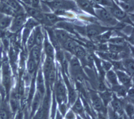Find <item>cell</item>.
Segmentation results:
<instances>
[{
	"instance_id": "e0dca14e",
	"label": "cell",
	"mask_w": 134,
	"mask_h": 119,
	"mask_svg": "<svg viewBox=\"0 0 134 119\" xmlns=\"http://www.w3.org/2000/svg\"><path fill=\"white\" fill-rule=\"evenodd\" d=\"M70 66H71V69L73 73H74L75 75L76 74V75H80L81 72V67L77 58H72L71 60V61H70Z\"/></svg>"
},
{
	"instance_id": "1f68e13d",
	"label": "cell",
	"mask_w": 134,
	"mask_h": 119,
	"mask_svg": "<svg viewBox=\"0 0 134 119\" xmlns=\"http://www.w3.org/2000/svg\"><path fill=\"white\" fill-rule=\"evenodd\" d=\"M37 65V64L36 61H35L32 58L30 57L27 63V69L29 73L33 74L35 70L36 69Z\"/></svg>"
},
{
	"instance_id": "8fae6325",
	"label": "cell",
	"mask_w": 134,
	"mask_h": 119,
	"mask_svg": "<svg viewBox=\"0 0 134 119\" xmlns=\"http://www.w3.org/2000/svg\"><path fill=\"white\" fill-rule=\"evenodd\" d=\"M77 4L79 6V7L84 11L88 13L91 14L96 15L94 8L92 7V6L89 0H78Z\"/></svg>"
},
{
	"instance_id": "f35d334b",
	"label": "cell",
	"mask_w": 134,
	"mask_h": 119,
	"mask_svg": "<svg viewBox=\"0 0 134 119\" xmlns=\"http://www.w3.org/2000/svg\"><path fill=\"white\" fill-rule=\"evenodd\" d=\"M92 2H94L95 4L98 5H101L103 6H108V8L112 6L113 5V1L111 0H90Z\"/></svg>"
},
{
	"instance_id": "60d3db41",
	"label": "cell",
	"mask_w": 134,
	"mask_h": 119,
	"mask_svg": "<svg viewBox=\"0 0 134 119\" xmlns=\"http://www.w3.org/2000/svg\"><path fill=\"white\" fill-rule=\"evenodd\" d=\"M57 26L60 28H63L64 29L68 30L70 32H73V27L71 24H70L68 22H58V24Z\"/></svg>"
},
{
	"instance_id": "4dcf8cb0",
	"label": "cell",
	"mask_w": 134,
	"mask_h": 119,
	"mask_svg": "<svg viewBox=\"0 0 134 119\" xmlns=\"http://www.w3.org/2000/svg\"><path fill=\"white\" fill-rule=\"evenodd\" d=\"M66 84H68L69 92V103L70 105H72L74 104V103L75 102L76 97H77V96H76V93L74 90L71 87V86L70 85L68 81L66 82Z\"/></svg>"
},
{
	"instance_id": "f907efd6",
	"label": "cell",
	"mask_w": 134,
	"mask_h": 119,
	"mask_svg": "<svg viewBox=\"0 0 134 119\" xmlns=\"http://www.w3.org/2000/svg\"><path fill=\"white\" fill-rule=\"evenodd\" d=\"M129 97H133V89H131L130 91L129 92Z\"/></svg>"
},
{
	"instance_id": "30bf717a",
	"label": "cell",
	"mask_w": 134,
	"mask_h": 119,
	"mask_svg": "<svg viewBox=\"0 0 134 119\" xmlns=\"http://www.w3.org/2000/svg\"><path fill=\"white\" fill-rule=\"evenodd\" d=\"M1 1L10 6L16 14L25 13L23 6L20 4L18 0H1Z\"/></svg>"
},
{
	"instance_id": "277c9868",
	"label": "cell",
	"mask_w": 134,
	"mask_h": 119,
	"mask_svg": "<svg viewBox=\"0 0 134 119\" xmlns=\"http://www.w3.org/2000/svg\"><path fill=\"white\" fill-rule=\"evenodd\" d=\"M2 64V84L6 93L10 91L12 81L10 69L7 61H4Z\"/></svg>"
},
{
	"instance_id": "ac0fdd59",
	"label": "cell",
	"mask_w": 134,
	"mask_h": 119,
	"mask_svg": "<svg viewBox=\"0 0 134 119\" xmlns=\"http://www.w3.org/2000/svg\"><path fill=\"white\" fill-rule=\"evenodd\" d=\"M116 76L119 79V81L122 82L124 85L128 86L130 84L131 79L126 73L121 70H116Z\"/></svg>"
},
{
	"instance_id": "5b68a950",
	"label": "cell",
	"mask_w": 134,
	"mask_h": 119,
	"mask_svg": "<svg viewBox=\"0 0 134 119\" xmlns=\"http://www.w3.org/2000/svg\"><path fill=\"white\" fill-rule=\"evenodd\" d=\"M90 96L92 106L95 110L97 111L99 113L104 115L106 114L107 112L106 109L100 97H99L98 95L95 92H91Z\"/></svg>"
},
{
	"instance_id": "ffe728a7",
	"label": "cell",
	"mask_w": 134,
	"mask_h": 119,
	"mask_svg": "<svg viewBox=\"0 0 134 119\" xmlns=\"http://www.w3.org/2000/svg\"><path fill=\"white\" fill-rule=\"evenodd\" d=\"M111 104H112V107L114 112H115L116 114L119 115H123V109L122 105L120 101L118 100L115 97H114Z\"/></svg>"
},
{
	"instance_id": "f5cc1de1",
	"label": "cell",
	"mask_w": 134,
	"mask_h": 119,
	"mask_svg": "<svg viewBox=\"0 0 134 119\" xmlns=\"http://www.w3.org/2000/svg\"><path fill=\"white\" fill-rule=\"evenodd\" d=\"M76 119H82V117H80L79 116H77L76 117Z\"/></svg>"
},
{
	"instance_id": "db71d44e",
	"label": "cell",
	"mask_w": 134,
	"mask_h": 119,
	"mask_svg": "<svg viewBox=\"0 0 134 119\" xmlns=\"http://www.w3.org/2000/svg\"><path fill=\"white\" fill-rule=\"evenodd\" d=\"M86 119H90V118H89V117H86Z\"/></svg>"
},
{
	"instance_id": "6f0895ef",
	"label": "cell",
	"mask_w": 134,
	"mask_h": 119,
	"mask_svg": "<svg viewBox=\"0 0 134 119\" xmlns=\"http://www.w3.org/2000/svg\"><path fill=\"white\" fill-rule=\"evenodd\" d=\"M0 1H1V0H0Z\"/></svg>"
},
{
	"instance_id": "d590c367",
	"label": "cell",
	"mask_w": 134,
	"mask_h": 119,
	"mask_svg": "<svg viewBox=\"0 0 134 119\" xmlns=\"http://www.w3.org/2000/svg\"><path fill=\"white\" fill-rule=\"evenodd\" d=\"M119 6H120L124 12H131L133 10V5L129 2H119Z\"/></svg>"
},
{
	"instance_id": "4fadbf2b",
	"label": "cell",
	"mask_w": 134,
	"mask_h": 119,
	"mask_svg": "<svg viewBox=\"0 0 134 119\" xmlns=\"http://www.w3.org/2000/svg\"><path fill=\"white\" fill-rule=\"evenodd\" d=\"M0 13L10 17H14L16 15L10 6L2 1H0Z\"/></svg>"
},
{
	"instance_id": "4316f807",
	"label": "cell",
	"mask_w": 134,
	"mask_h": 119,
	"mask_svg": "<svg viewBox=\"0 0 134 119\" xmlns=\"http://www.w3.org/2000/svg\"><path fill=\"white\" fill-rule=\"evenodd\" d=\"M124 68L130 74H132L134 69V63L132 59H125L122 62Z\"/></svg>"
},
{
	"instance_id": "7bdbcfd3",
	"label": "cell",
	"mask_w": 134,
	"mask_h": 119,
	"mask_svg": "<svg viewBox=\"0 0 134 119\" xmlns=\"http://www.w3.org/2000/svg\"><path fill=\"white\" fill-rule=\"evenodd\" d=\"M65 119H76L75 113L72 110L66 112L65 115Z\"/></svg>"
},
{
	"instance_id": "3957f363",
	"label": "cell",
	"mask_w": 134,
	"mask_h": 119,
	"mask_svg": "<svg viewBox=\"0 0 134 119\" xmlns=\"http://www.w3.org/2000/svg\"><path fill=\"white\" fill-rule=\"evenodd\" d=\"M27 14L25 13L17 14L12 19L10 25V30L13 32H16L20 30L23 27L24 25L26 23Z\"/></svg>"
},
{
	"instance_id": "8d00e7d4",
	"label": "cell",
	"mask_w": 134,
	"mask_h": 119,
	"mask_svg": "<svg viewBox=\"0 0 134 119\" xmlns=\"http://www.w3.org/2000/svg\"><path fill=\"white\" fill-rule=\"evenodd\" d=\"M108 49L110 50L111 53L118 54L124 50V47L123 46L116 45L110 44L109 45V47H108Z\"/></svg>"
},
{
	"instance_id": "7402d4cb",
	"label": "cell",
	"mask_w": 134,
	"mask_h": 119,
	"mask_svg": "<svg viewBox=\"0 0 134 119\" xmlns=\"http://www.w3.org/2000/svg\"><path fill=\"white\" fill-rule=\"evenodd\" d=\"M37 88L39 92L41 95H43L44 92V80L42 75V72L40 71L38 72L37 79Z\"/></svg>"
},
{
	"instance_id": "8992f818",
	"label": "cell",
	"mask_w": 134,
	"mask_h": 119,
	"mask_svg": "<svg viewBox=\"0 0 134 119\" xmlns=\"http://www.w3.org/2000/svg\"><path fill=\"white\" fill-rule=\"evenodd\" d=\"M24 6L27 13L29 15H30L31 17H33V19H35V20L38 21V22H40L41 23L46 24V21L45 18H44V14L41 13L40 9L30 7V6L25 5H24Z\"/></svg>"
},
{
	"instance_id": "2e32d148",
	"label": "cell",
	"mask_w": 134,
	"mask_h": 119,
	"mask_svg": "<svg viewBox=\"0 0 134 119\" xmlns=\"http://www.w3.org/2000/svg\"><path fill=\"white\" fill-rule=\"evenodd\" d=\"M54 34L59 43L62 44L69 39L68 33L63 30H55L54 32Z\"/></svg>"
},
{
	"instance_id": "603a6c76",
	"label": "cell",
	"mask_w": 134,
	"mask_h": 119,
	"mask_svg": "<svg viewBox=\"0 0 134 119\" xmlns=\"http://www.w3.org/2000/svg\"><path fill=\"white\" fill-rule=\"evenodd\" d=\"M17 93H14L12 95L11 99L10 100V105L12 112L13 113H16L18 109L19 104H18V99Z\"/></svg>"
},
{
	"instance_id": "bcb514c9",
	"label": "cell",
	"mask_w": 134,
	"mask_h": 119,
	"mask_svg": "<svg viewBox=\"0 0 134 119\" xmlns=\"http://www.w3.org/2000/svg\"><path fill=\"white\" fill-rule=\"evenodd\" d=\"M126 110L127 114H128L130 116H131L133 115V106L131 105H127L126 107Z\"/></svg>"
},
{
	"instance_id": "d4e9b609",
	"label": "cell",
	"mask_w": 134,
	"mask_h": 119,
	"mask_svg": "<svg viewBox=\"0 0 134 119\" xmlns=\"http://www.w3.org/2000/svg\"><path fill=\"white\" fill-rule=\"evenodd\" d=\"M53 67H54V65H53V59H52V58H50L49 57H47L46 58L45 62H44V66H43L44 73V75H45L46 78L47 77V75H48L50 70L52 69Z\"/></svg>"
},
{
	"instance_id": "681fc988",
	"label": "cell",
	"mask_w": 134,
	"mask_h": 119,
	"mask_svg": "<svg viewBox=\"0 0 134 119\" xmlns=\"http://www.w3.org/2000/svg\"><path fill=\"white\" fill-rule=\"evenodd\" d=\"M99 48H100V49L102 50H107L108 49V47L105 45H100L99 46Z\"/></svg>"
},
{
	"instance_id": "44dd1931",
	"label": "cell",
	"mask_w": 134,
	"mask_h": 119,
	"mask_svg": "<svg viewBox=\"0 0 134 119\" xmlns=\"http://www.w3.org/2000/svg\"><path fill=\"white\" fill-rule=\"evenodd\" d=\"M30 57L36 61L37 64L40 62L41 58V48L39 46H34L31 49Z\"/></svg>"
},
{
	"instance_id": "5bb4252c",
	"label": "cell",
	"mask_w": 134,
	"mask_h": 119,
	"mask_svg": "<svg viewBox=\"0 0 134 119\" xmlns=\"http://www.w3.org/2000/svg\"><path fill=\"white\" fill-rule=\"evenodd\" d=\"M12 17L0 13V30H4L10 27Z\"/></svg>"
},
{
	"instance_id": "6da1fadb",
	"label": "cell",
	"mask_w": 134,
	"mask_h": 119,
	"mask_svg": "<svg viewBox=\"0 0 134 119\" xmlns=\"http://www.w3.org/2000/svg\"><path fill=\"white\" fill-rule=\"evenodd\" d=\"M45 4L54 11L57 10H77L76 4L72 0H52L51 1H47Z\"/></svg>"
},
{
	"instance_id": "7a4b0ae2",
	"label": "cell",
	"mask_w": 134,
	"mask_h": 119,
	"mask_svg": "<svg viewBox=\"0 0 134 119\" xmlns=\"http://www.w3.org/2000/svg\"><path fill=\"white\" fill-rule=\"evenodd\" d=\"M95 14L100 20L109 25L115 26L117 25L118 21L109 12L103 8L95 9Z\"/></svg>"
},
{
	"instance_id": "c3c4849f",
	"label": "cell",
	"mask_w": 134,
	"mask_h": 119,
	"mask_svg": "<svg viewBox=\"0 0 134 119\" xmlns=\"http://www.w3.org/2000/svg\"><path fill=\"white\" fill-rule=\"evenodd\" d=\"M102 65H103V68L106 70H107V71L109 70L111 66H112V64L108 61H103V64Z\"/></svg>"
},
{
	"instance_id": "74e56055",
	"label": "cell",
	"mask_w": 134,
	"mask_h": 119,
	"mask_svg": "<svg viewBox=\"0 0 134 119\" xmlns=\"http://www.w3.org/2000/svg\"><path fill=\"white\" fill-rule=\"evenodd\" d=\"M109 41L111 44L116 45H120V46H123L124 43H125L124 38L122 37L113 38H111V40H110Z\"/></svg>"
},
{
	"instance_id": "83f0119b",
	"label": "cell",
	"mask_w": 134,
	"mask_h": 119,
	"mask_svg": "<svg viewBox=\"0 0 134 119\" xmlns=\"http://www.w3.org/2000/svg\"><path fill=\"white\" fill-rule=\"evenodd\" d=\"M63 47L67 50L69 51L71 53H74L75 48L76 46V44L74 41H72L70 39L67 40L63 44Z\"/></svg>"
},
{
	"instance_id": "b9f144b4",
	"label": "cell",
	"mask_w": 134,
	"mask_h": 119,
	"mask_svg": "<svg viewBox=\"0 0 134 119\" xmlns=\"http://www.w3.org/2000/svg\"><path fill=\"white\" fill-rule=\"evenodd\" d=\"M113 65H114V68L117 70H123L124 66L123 65V64L122 62H119V61H113Z\"/></svg>"
},
{
	"instance_id": "f546056e",
	"label": "cell",
	"mask_w": 134,
	"mask_h": 119,
	"mask_svg": "<svg viewBox=\"0 0 134 119\" xmlns=\"http://www.w3.org/2000/svg\"><path fill=\"white\" fill-rule=\"evenodd\" d=\"M44 51L45 53L47 54V57H49L52 59H53L54 58V48L52 44L49 43V41H47V40L44 41Z\"/></svg>"
},
{
	"instance_id": "7c38bea8",
	"label": "cell",
	"mask_w": 134,
	"mask_h": 119,
	"mask_svg": "<svg viewBox=\"0 0 134 119\" xmlns=\"http://www.w3.org/2000/svg\"><path fill=\"white\" fill-rule=\"evenodd\" d=\"M72 111L74 112V113L80 115L81 117L84 119H86L83 106L82 105V102L80 101L79 99L76 100L74 103V105L72 106Z\"/></svg>"
},
{
	"instance_id": "ab89813d",
	"label": "cell",
	"mask_w": 134,
	"mask_h": 119,
	"mask_svg": "<svg viewBox=\"0 0 134 119\" xmlns=\"http://www.w3.org/2000/svg\"><path fill=\"white\" fill-rule=\"evenodd\" d=\"M27 45L29 49H31L32 48L34 44H35V38H34V32H32L30 34L27 40Z\"/></svg>"
},
{
	"instance_id": "f6af8a7d",
	"label": "cell",
	"mask_w": 134,
	"mask_h": 119,
	"mask_svg": "<svg viewBox=\"0 0 134 119\" xmlns=\"http://www.w3.org/2000/svg\"><path fill=\"white\" fill-rule=\"evenodd\" d=\"M111 35V32H106V33H104L103 35H102V36L100 37L99 40L102 41H107V40L110 39Z\"/></svg>"
},
{
	"instance_id": "ba28073f",
	"label": "cell",
	"mask_w": 134,
	"mask_h": 119,
	"mask_svg": "<svg viewBox=\"0 0 134 119\" xmlns=\"http://www.w3.org/2000/svg\"><path fill=\"white\" fill-rule=\"evenodd\" d=\"M107 30V28L101 27L97 25L92 24L87 27L86 32H87V34L89 37H95Z\"/></svg>"
},
{
	"instance_id": "ee69618b",
	"label": "cell",
	"mask_w": 134,
	"mask_h": 119,
	"mask_svg": "<svg viewBox=\"0 0 134 119\" xmlns=\"http://www.w3.org/2000/svg\"><path fill=\"white\" fill-rule=\"evenodd\" d=\"M59 111L60 112V113H61L62 115L65 116L66 113L67 111H68V107H67V106L64 103L59 104Z\"/></svg>"
},
{
	"instance_id": "11a10c76",
	"label": "cell",
	"mask_w": 134,
	"mask_h": 119,
	"mask_svg": "<svg viewBox=\"0 0 134 119\" xmlns=\"http://www.w3.org/2000/svg\"><path fill=\"white\" fill-rule=\"evenodd\" d=\"M74 1H78V0H74Z\"/></svg>"
},
{
	"instance_id": "484cf974",
	"label": "cell",
	"mask_w": 134,
	"mask_h": 119,
	"mask_svg": "<svg viewBox=\"0 0 134 119\" xmlns=\"http://www.w3.org/2000/svg\"><path fill=\"white\" fill-rule=\"evenodd\" d=\"M100 96L105 106L113 99V93L109 91H103L102 93H100Z\"/></svg>"
},
{
	"instance_id": "52a82bcc",
	"label": "cell",
	"mask_w": 134,
	"mask_h": 119,
	"mask_svg": "<svg viewBox=\"0 0 134 119\" xmlns=\"http://www.w3.org/2000/svg\"><path fill=\"white\" fill-rule=\"evenodd\" d=\"M55 95L59 104L64 103L66 101V90L65 86L60 82L57 83L55 87Z\"/></svg>"
},
{
	"instance_id": "e575fe53",
	"label": "cell",
	"mask_w": 134,
	"mask_h": 119,
	"mask_svg": "<svg viewBox=\"0 0 134 119\" xmlns=\"http://www.w3.org/2000/svg\"><path fill=\"white\" fill-rule=\"evenodd\" d=\"M46 79L47 82H48L49 84L52 86L55 80V70L54 67L50 70V71L49 72L48 75H47Z\"/></svg>"
},
{
	"instance_id": "cb8c5ba5",
	"label": "cell",
	"mask_w": 134,
	"mask_h": 119,
	"mask_svg": "<svg viewBox=\"0 0 134 119\" xmlns=\"http://www.w3.org/2000/svg\"><path fill=\"white\" fill-rule=\"evenodd\" d=\"M34 38H35V44L37 46H41L43 42V36L41 32L40 28H37L34 31Z\"/></svg>"
},
{
	"instance_id": "836d02e7",
	"label": "cell",
	"mask_w": 134,
	"mask_h": 119,
	"mask_svg": "<svg viewBox=\"0 0 134 119\" xmlns=\"http://www.w3.org/2000/svg\"><path fill=\"white\" fill-rule=\"evenodd\" d=\"M113 91L115 92L119 96H125L127 93L126 88L123 86H120L119 85L113 86Z\"/></svg>"
},
{
	"instance_id": "816d5d0a",
	"label": "cell",
	"mask_w": 134,
	"mask_h": 119,
	"mask_svg": "<svg viewBox=\"0 0 134 119\" xmlns=\"http://www.w3.org/2000/svg\"><path fill=\"white\" fill-rule=\"evenodd\" d=\"M24 119H29V117L27 116V115H26L24 117Z\"/></svg>"
},
{
	"instance_id": "7dc6e473",
	"label": "cell",
	"mask_w": 134,
	"mask_h": 119,
	"mask_svg": "<svg viewBox=\"0 0 134 119\" xmlns=\"http://www.w3.org/2000/svg\"><path fill=\"white\" fill-rule=\"evenodd\" d=\"M57 59L59 62H60V63L63 62V59H64V56H63V53L60 50H57Z\"/></svg>"
},
{
	"instance_id": "9f6ffc18",
	"label": "cell",
	"mask_w": 134,
	"mask_h": 119,
	"mask_svg": "<svg viewBox=\"0 0 134 119\" xmlns=\"http://www.w3.org/2000/svg\"><path fill=\"white\" fill-rule=\"evenodd\" d=\"M44 1H48V0H44Z\"/></svg>"
},
{
	"instance_id": "9c48e42d",
	"label": "cell",
	"mask_w": 134,
	"mask_h": 119,
	"mask_svg": "<svg viewBox=\"0 0 134 119\" xmlns=\"http://www.w3.org/2000/svg\"><path fill=\"white\" fill-rule=\"evenodd\" d=\"M110 13L112 14L114 17L119 19V20H124L127 17V14L125 12H124L122 9L118 7L113 2V5L109 7Z\"/></svg>"
},
{
	"instance_id": "d6a6232c",
	"label": "cell",
	"mask_w": 134,
	"mask_h": 119,
	"mask_svg": "<svg viewBox=\"0 0 134 119\" xmlns=\"http://www.w3.org/2000/svg\"><path fill=\"white\" fill-rule=\"evenodd\" d=\"M74 53H75L76 57L80 59H85L86 55V51L83 48L82 46H78V45L76 46Z\"/></svg>"
},
{
	"instance_id": "d6986e66",
	"label": "cell",
	"mask_w": 134,
	"mask_h": 119,
	"mask_svg": "<svg viewBox=\"0 0 134 119\" xmlns=\"http://www.w3.org/2000/svg\"><path fill=\"white\" fill-rule=\"evenodd\" d=\"M41 96L42 95H41L39 92H37L36 95L34 96L33 103L32 105H31V116H33L35 115V113H36L37 109L39 108L41 100Z\"/></svg>"
},
{
	"instance_id": "f1b7e54d",
	"label": "cell",
	"mask_w": 134,
	"mask_h": 119,
	"mask_svg": "<svg viewBox=\"0 0 134 119\" xmlns=\"http://www.w3.org/2000/svg\"><path fill=\"white\" fill-rule=\"evenodd\" d=\"M107 78L108 81L113 86L118 85V78L116 73H115L113 70H109L107 73Z\"/></svg>"
},
{
	"instance_id": "9a60e30c",
	"label": "cell",
	"mask_w": 134,
	"mask_h": 119,
	"mask_svg": "<svg viewBox=\"0 0 134 119\" xmlns=\"http://www.w3.org/2000/svg\"><path fill=\"white\" fill-rule=\"evenodd\" d=\"M44 18H45L46 24L47 25H52L56 23H58L60 21L63 20L62 19L59 18L55 14L46 13L44 14Z\"/></svg>"
}]
</instances>
